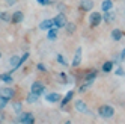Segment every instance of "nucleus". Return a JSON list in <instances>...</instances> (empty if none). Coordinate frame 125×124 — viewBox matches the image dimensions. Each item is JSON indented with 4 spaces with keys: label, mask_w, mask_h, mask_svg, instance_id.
<instances>
[{
    "label": "nucleus",
    "mask_w": 125,
    "mask_h": 124,
    "mask_svg": "<svg viewBox=\"0 0 125 124\" xmlns=\"http://www.w3.org/2000/svg\"><path fill=\"white\" fill-rule=\"evenodd\" d=\"M38 70H39V71H44V73H45V71H47V67L44 65V64H38Z\"/></svg>",
    "instance_id": "obj_31"
},
{
    "label": "nucleus",
    "mask_w": 125,
    "mask_h": 124,
    "mask_svg": "<svg viewBox=\"0 0 125 124\" xmlns=\"http://www.w3.org/2000/svg\"><path fill=\"white\" fill-rule=\"evenodd\" d=\"M113 65H115V62H112V61L104 62V64H103V71L104 73H110L112 70H113Z\"/></svg>",
    "instance_id": "obj_19"
},
{
    "label": "nucleus",
    "mask_w": 125,
    "mask_h": 124,
    "mask_svg": "<svg viewBox=\"0 0 125 124\" xmlns=\"http://www.w3.org/2000/svg\"><path fill=\"white\" fill-rule=\"evenodd\" d=\"M65 29H66V32H68L69 35H73V33L75 32V24H74V23H68V24L65 26Z\"/></svg>",
    "instance_id": "obj_23"
},
{
    "label": "nucleus",
    "mask_w": 125,
    "mask_h": 124,
    "mask_svg": "<svg viewBox=\"0 0 125 124\" xmlns=\"http://www.w3.org/2000/svg\"><path fill=\"white\" fill-rule=\"evenodd\" d=\"M0 95L5 97V99H8V100H11L12 97L15 95V91L12 89L11 86H5V88H2V89H0Z\"/></svg>",
    "instance_id": "obj_9"
},
{
    "label": "nucleus",
    "mask_w": 125,
    "mask_h": 124,
    "mask_svg": "<svg viewBox=\"0 0 125 124\" xmlns=\"http://www.w3.org/2000/svg\"><path fill=\"white\" fill-rule=\"evenodd\" d=\"M45 100H47L48 103H57V101L62 100V95L57 94V92H51V94H47V95H45Z\"/></svg>",
    "instance_id": "obj_12"
},
{
    "label": "nucleus",
    "mask_w": 125,
    "mask_h": 124,
    "mask_svg": "<svg viewBox=\"0 0 125 124\" xmlns=\"http://www.w3.org/2000/svg\"><path fill=\"white\" fill-rule=\"evenodd\" d=\"M0 59H2V53H0Z\"/></svg>",
    "instance_id": "obj_35"
},
{
    "label": "nucleus",
    "mask_w": 125,
    "mask_h": 124,
    "mask_svg": "<svg viewBox=\"0 0 125 124\" xmlns=\"http://www.w3.org/2000/svg\"><path fill=\"white\" fill-rule=\"evenodd\" d=\"M8 101H9L8 99H5V97H2V95H0V111H2V109H5V106L8 104Z\"/></svg>",
    "instance_id": "obj_26"
},
{
    "label": "nucleus",
    "mask_w": 125,
    "mask_h": 124,
    "mask_svg": "<svg viewBox=\"0 0 125 124\" xmlns=\"http://www.w3.org/2000/svg\"><path fill=\"white\" fill-rule=\"evenodd\" d=\"M23 20H24V14H23L21 11H15V12L12 14V20H11V23H14V24H20Z\"/></svg>",
    "instance_id": "obj_13"
},
{
    "label": "nucleus",
    "mask_w": 125,
    "mask_h": 124,
    "mask_svg": "<svg viewBox=\"0 0 125 124\" xmlns=\"http://www.w3.org/2000/svg\"><path fill=\"white\" fill-rule=\"evenodd\" d=\"M75 111L82 112V113H89V111H87V106H86V103H84L83 100H78V101H75Z\"/></svg>",
    "instance_id": "obj_16"
},
{
    "label": "nucleus",
    "mask_w": 125,
    "mask_h": 124,
    "mask_svg": "<svg viewBox=\"0 0 125 124\" xmlns=\"http://www.w3.org/2000/svg\"><path fill=\"white\" fill-rule=\"evenodd\" d=\"M98 115H100L101 118H112L113 115H115V109H113V106L110 104H103L98 108Z\"/></svg>",
    "instance_id": "obj_1"
},
{
    "label": "nucleus",
    "mask_w": 125,
    "mask_h": 124,
    "mask_svg": "<svg viewBox=\"0 0 125 124\" xmlns=\"http://www.w3.org/2000/svg\"><path fill=\"white\" fill-rule=\"evenodd\" d=\"M3 118H5V117H3V113L0 112V121H3Z\"/></svg>",
    "instance_id": "obj_34"
},
{
    "label": "nucleus",
    "mask_w": 125,
    "mask_h": 124,
    "mask_svg": "<svg viewBox=\"0 0 125 124\" xmlns=\"http://www.w3.org/2000/svg\"><path fill=\"white\" fill-rule=\"evenodd\" d=\"M121 58H122V62L125 61V49H122V51H121Z\"/></svg>",
    "instance_id": "obj_33"
},
{
    "label": "nucleus",
    "mask_w": 125,
    "mask_h": 124,
    "mask_svg": "<svg viewBox=\"0 0 125 124\" xmlns=\"http://www.w3.org/2000/svg\"><path fill=\"white\" fill-rule=\"evenodd\" d=\"M73 97H74V91H68V92H66V95L60 100V108L63 109L65 106H66V103H69L71 100H73Z\"/></svg>",
    "instance_id": "obj_15"
},
{
    "label": "nucleus",
    "mask_w": 125,
    "mask_h": 124,
    "mask_svg": "<svg viewBox=\"0 0 125 124\" xmlns=\"http://www.w3.org/2000/svg\"><path fill=\"white\" fill-rule=\"evenodd\" d=\"M56 59H57V62H59V64H60V65H65V67L68 65V62L65 61V58H63V56H62V55H56Z\"/></svg>",
    "instance_id": "obj_25"
},
{
    "label": "nucleus",
    "mask_w": 125,
    "mask_h": 124,
    "mask_svg": "<svg viewBox=\"0 0 125 124\" xmlns=\"http://www.w3.org/2000/svg\"><path fill=\"white\" fill-rule=\"evenodd\" d=\"M0 80H3L5 83H12V82H14L9 73H8V74H0Z\"/></svg>",
    "instance_id": "obj_22"
},
{
    "label": "nucleus",
    "mask_w": 125,
    "mask_h": 124,
    "mask_svg": "<svg viewBox=\"0 0 125 124\" xmlns=\"http://www.w3.org/2000/svg\"><path fill=\"white\" fill-rule=\"evenodd\" d=\"M103 20H104V23H107V24L115 23V21H116V12H113L112 9H110V11H105L104 15H103Z\"/></svg>",
    "instance_id": "obj_8"
},
{
    "label": "nucleus",
    "mask_w": 125,
    "mask_h": 124,
    "mask_svg": "<svg viewBox=\"0 0 125 124\" xmlns=\"http://www.w3.org/2000/svg\"><path fill=\"white\" fill-rule=\"evenodd\" d=\"M80 11H83V12H89V11H92V8H94V0H80Z\"/></svg>",
    "instance_id": "obj_7"
},
{
    "label": "nucleus",
    "mask_w": 125,
    "mask_h": 124,
    "mask_svg": "<svg viewBox=\"0 0 125 124\" xmlns=\"http://www.w3.org/2000/svg\"><path fill=\"white\" fill-rule=\"evenodd\" d=\"M18 121H20V123H23V124H33V123H35V117H33V113H32V112L20 113Z\"/></svg>",
    "instance_id": "obj_5"
},
{
    "label": "nucleus",
    "mask_w": 125,
    "mask_h": 124,
    "mask_svg": "<svg viewBox=\"0 0 125 124\" xmlns=\"http://www.w3.org/2000/svg\"><path fill=\"white\" fill-rule=\"evenodd\" d=\"M38 3L42 5V6H48V5L53 3V0H38Z\"/></svg>",
    "instance_id": "obj_28"
},
{
    "label": "nucleus",
    "mask_w": 125,
    "mask_h": 124,
    "mask_svg": "<svg viewBox=\"0 0 125 124\" xmlns=\"http://www.w3.org/2000/svg\"><path fill=\"white\" fill-rule=\"evenodd\" d=\"M12 108H14V111H15L17 113H21V109H23V104H21L20 101H15V103L12 104Z\"/></svg>",
    "instance_id": "obj_24"
},
{
    "label": "nucleus",
    "mask_w": 125,
    "mask_h": 124,
    "mask_svg": "<svg viewBox=\"0 0 125 124\" xmlns=\"http://www.w3.org/2000/svg\"><path fill=\"white\" fill-rule=\"evenodd\" d=\"M0 20H2V21H6V23H9V21L12 20V15H11L9 12L3 11V12H0Z\"/></svg>",
    "instance_id": "obj_20"
},
{
    "label": "nucleus",
    "mask_w": 125,
    "mask_h": 124,
    "mask_svg": "<svg viewBox=\"0 0 125 124\" xmlns=\"http://www.w3.org/2000/svg\"><path fill=\"white\" fill-rule=\"evenodd\" d=\"M53 20H54V26H56V27H59V29H63L65 26L68 24V20H66V17H65V14H63V12L57 14Z\"/></svg>",
    "instance_id": "obj_3"
},
{
    "label": "nucleus",
    "mask_w": 125,
    "mask_h": 124,
    "mask_svg": "<svg viewBox=\"0 0 125 124\" xmlns=\"http://www.w3.org/2000/svg\"><path fill=\"white\" fill-rule=\"evenodd\" d=\"M51 27H54V20H44V21H41V24H39V29L41 30H48V29H51Z\"/></svg>",
    "instance_id": "obj_14"
},
{
    "label": "nucleus",
    "mask_w": 125,
    "mask_h": 124,
    "mask_svg": "<svg viewBox=\"0 0 125 124\" xmlns=\"http://www.w3.org/2000/svg\"><path fill=\"white\" fill-rule=\"evenodd\" d=\"M27 58H29V53H27V51H26V53H24V55H23V56L20 58V64H18V68H20V67H21V65L24 64V62H26V59H27Z\"/></svg>",
    "instance_id": "obj_27"
},
{
    "label": "nucleus",
    "mask_w": 125,
    "mask_h": 124,
    "mask_svg": "<svg viewBox=\"0 0 125 124\" xmlns=\"http://www.w3.org/2000/svg\"><path fill=\"white\" fill-rule=\"evenodd\" d=\"M38 97H39V95H36V94L30 92V94L27 95V99H26V101L30 103V104H32V103H36V101H38Z\"/></svg>",
    "instance_id": "obj_21"
},
{
    "label": "nucleus",
    "mask_w": 125,
    "mask_h": 124,
    "mask_svg": "<svg viewBox=\"0 0 125 124\" xmlns=\"http://www.w3.org/2000/svg\"><path fill=\"white\" fill-rule=\"evenodd\" d=\"M115 74H116V76H124V74H125V71H124L121 67H118V68H116V73H115Z\"/></svg>",
    "instance_id": "obj_29"
},
{
    "label": "nucleus",
    "mask_w": 125,
    "mask_h": 124,
    "mask_svg": "<svg viewBox=\"0 0 125 124\" xmlns=\"http://www.w3.org/2000/svg\"><path fill=\"white\" fill-rule=\"evenodd\" d=\"M124 14H125V11H124Z\"/></svg>",
    "instance_id": "obj_36"
},
{
    "label": "nucleus",
    "mask_w": 125,
    "mask_h": 124,
    "mask_svg": "<svg viewBox=\"0 0 125 124\" xmlns=\"http://www.w3.org/2000/svg\"><path fill=\"white\" fill-rule=\"evenodd\" d=\"M57 9H59L60 12H63V14H65V9H66V6H65L63 3H60V5H57Z\"/></svg>",
    "instance_id": "obj_30"
},
{
    "label": "nucleus",
    "mask_w": 125,
    "mask_h": 124,
    "mask_svg": "<svg viewBox=\"0 0 125 124\" xmlns=\"http://www.w3.org/2000/svg\"><path fill=\"white\" fill-rule=\"evenodd\" d=\"M57 29L59 27H51V29H48V33H47V39H50V41H54L56 38H57Z\"/></svg>",
    "instance_id": "obj_17"
},
{
    "label": "nucleus",
    "mask_w": 125,
    "mask_h": 124,
    "mask_svg": "<svg viewBox=\"0 0 125 124\" xmlns=\"http://www.w3.org/2000/svg\"><path fill=\"white\" fill-rule=\"evenodd\" d=\"M96 74H98L96 70H91V71H87L86 76H84V83H83V85H86V86L89 88V86L94 83V80L96 79Z\"/></svg>",
    "instance_id": "obj_6"
},
{
    "label": "nucleus",
    "mask_w": 125,
    "mask_h": 124,
    "mask_svg": "<svg viewBox=\"0 0 125 124\" xmlns=\"http://www.w3.org/2000/svg\"><path fill=\"white\" fill-rule=\"evenodd\" d=\"M112 8H113V2H112V0H103V2H101V11L103 12L110 11Z\"/></svg>",
    "instance_id": "obj_18"
},
{
    "label": "nucleus",
    "mask_w": 125,
    "mask_h": 124,
    "mask_svg": "<svg viewBox=\"0 0 125 124\" xmlns=\"http://www.w3.org/2000/svg\"><path fill=\"white\" fill-rule=\"evenodd\" d=\"M103 21V14L101 12H92L89 15V23H91L92 27H96V26H100Z\"/></svg>",
    "instance_id": "obj_2"
},
{
    "label": "nucleus",
    "mask_w": 125,
    "mask_h": 124,
    "mask_svg": "<svg viewBox=\"0 0 125 124\" xmlns=\"http://www.w3.org/2000/svg\"><path fill=\"white\" fill-rule=\"evenodd\" d=\"M30 92L36 94V95H42L44 92H45V85H44L42 82H33L32 86H30Z\"/></svg>",
    "instance_id": "obj_4"
},
{
    "label": "nucleus",
    "mask_w": 125,
    "mask_h": 124,
    "mask_svg": "<svg viewBox=\"0 0 125 124\" xmlns=\"http://www.w3.org/2000/svg\"><path fill=\"white\" fill-rule=\"evenodd\" d=\"M80 62H82V49L78 47L75 50V55H74V59H73V62H71V65H73L74 68H77L80 65Z\"/></svg>",
    "instance_id": "obj_10"
},
{
    "label": "nucleus",
    "mask_w": 125,
    "mask_h": 124,
    "mask_svg": "<svg viewBox=\"0 0 125 124\" xmlns=\"http://www.w3.org/2000/svg\"><path fill=\"white\" fill-rule=\"evenodd\" d=\"M110 35H112V39H113V41H116V42H118V41H121V39L125 37L124 30H121V29H113Z\"/></svg>",
    "instance_id": "obj_11"
},
{
    "label": "nucleus",
    "mask_w": 125,
    "mask_h": 124,
    "mask_svg": "<svg viewBox=\"0 0 125 124\" xmlns=\"http://www.w3.org/2000/svg\"><path fill=\"white\" fill-rule=\"evenodd\" d=\"M17 3V0H6V5L8 6H12V5H15Z\"/></svg>",
    "instance_id": "obj_32"
}]
</instances>
